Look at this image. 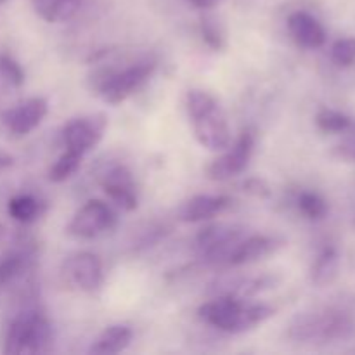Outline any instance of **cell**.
<instances>
[{
    "label": "cell",
    "instance_id": "obj_1",
    "mask_svg": "<svg viewBox=\"0 0 355 355\" xmlns=\"http://www.w3.org/2000/svg\"><path fill=\"white\" fill-rule=\"evenodd\" d=\"M274 314H276V309L270 305L246 304V300L231 297V295H217L214 300L205 302L198 309L201 321L214 326L218 331L231 333V335L255 329Z\"/></svg>",
    "mask_w": 355,
    "mask_h": 355
},
{
    "label": "cell",
    "instance_id": "obj_2",
    "mask_svg": "<svg viewBox=\"0 0 355 355\" xmlns=\"http://www.w3.org/2000/svg\"><path fill=\"white\" fill-rule=\"evenodd\" d=\"M354 333V314L340 307L305 312L288 326V338L297 343H336L349 340Z\"/></svg>",
    "mask_w": 355,
    "mask_h": 355
},
{
    "label": "cell",
    "instance_id": "obj_3",
    "mask_svg": "<svg viewBox=\"0 0 355 355\" xmlns=\"http://www.w3.org/2000/svg\"><path fill=\"white\" fill-rule=\"evenodd\" d=\"M186 106L200 146L208 151H225L232 144L227 116L214 96L203 90H191Z\"/></svg>",
    "mask_w": 355,
    "mask_h": 355
},
{
    "label": "cell",
    "instance_id": "obj_4",
    "mask_svg": "<svg viewBox=\"0 0 355 355\" xmlns=\"http://www.w3.org/2000/svg\"><path fill=\"white\" fill-rule=\"evenodd\" d=\"M54 342V329L49 319L37 311L17 315L9 324L3 340V354H44Z\"/></svg>",
    "mask_w": 355,
    "mask_h": 355
},
{
    "label": "cell",
    "instance_id": "obj_5",
    "mask_svg": "<svg viewBox=\"0 0 355 355\" xmlns=\"http://www.w3.org/2000/svg\"><path fill=\"white\" fill-rule=\"evenodd\" d=\"M155 68L153 61H139L120 71L104 73L103 78L97 80L99 96L107 104H121L151 78Z\"/></svg>",
    "mask_w": 355,
    "mask_h": 355
},
{
    "label": "cell",
    "instance_id": "obj_6",
    "mask_svg": "<svg viewBox=\"0 0 355 355\" xmlns=\"http://www.w3.org/2000/svg\"><path fill=\"white\" fill-rule=\"evenodd\" d=\"M118 215L113 208L101 200H90L80 208L68 224V234L80 239H94L113 231Z\"/></svg>",
    "mask_w": 355,
    "mask_h": 355
},
{
    "label": "cell",
    "instance_id": "obj_7",
    "mask_svg": "<svg viewBox=\"0 0 355 355\" xmlns=\"http://www.w3.org/2000/svg\"><path fill=\"white\" fill-rule=\"evenodd\" d=\"M243 238V229L238 225H208L196 236V246L205 262L227 263L229 255Z\"/></svg>",
    "mask_w": 355,
    "mask_h": 355
},
{
    "label": "cell",
    "instance_id": "obj_8",
    "mask_svg": "<svg viewBox=\"0 0 355 355\" xmlns=\"http://www.w3.org/2000/svg\"><path fill=\"white\" fill-rule=\"evenodd\" d=\"M253 149H255V135L250 130L243 132L234 146H229L224 155L208 165L207 175L211 180H229L236 175H241L248 168Z\"/></svg>",
    "mask_w": 355,
    "mask_h": 355
},
{
    "label": "cell",
    "instance_id": "obj_9",
    "mask_svg": "<svg viewBox=\"0 0 355 355\" xmlns=\"http://www.w3.org/2000/svg\"><path fill=\"white\" fill-rule=\"evenodd\" d=\"M62 277L69 286L85 293H92L101 288L104 281L103 263L99 257L90 252H80L68 257L62 266Z\"/></svg>",
    "mask_w": 355,
    "mask_h": 355
},
{
    "label": "cell",
    "instance_id": "obj_10",
    "mask_svg": "<svg viewBox=\"0 0 355 355\" xmlns=\"http://www.w3.org/2000/svg\"><path fill=\"white\" fill-rule=\"evenodd\" d=\"M104 130H106V120L101 114L75 118L62 130V142L66 149L85 155L99 144Z\"/></svg>",
    "mask_w": 355,
    "mask_h": 355
},
{
    "label": "cell",
    "instance_id": "obj_11",
    "mask_svg": "<svg viewBox=\"0 0 355 355\" xmlns=\"http://www.w3.org/2000/svg\"><path fill=\"white\" fill-rule=\"evenodd\" d=\"M49 104L44 97H31L2 113V123L14 135H28L47 116Z\"/></svg>",
    "mask_w": 355,
    "mask_h": 355
},
{
    "label": "cell",
    "instance_id": "obj_12",
    "mask_svg": "<svg viewBox=\"0 0 355 355\" xmlns=\"http://www.w3.org/2000/svg\"><path fill=\"white\" fill-rule=\"evenodd\" d=\"M103 189L106 196L116 205L118 208L125 211H134L139 207L137 193H135V184L132 179V173L125 166L114 165L106 170L103 175Z\"/></svg>",
    "mask_w": 355,
    "mask_h": 355
},
{
    "label": "cell",
    "instance_id": "obj_13",
    "mask_svg": "<svg viewBox=\"0 0 355 355\" xmlns=\"http://www.w3.org/2000/svg\"><path fill=\"white\" fill-rule=\"evenodd\" d=\"M281 246H283V239L274 238V236L253 234L250 238H241L229 255L227 266L241 267L259 262L277 252V248Z\"/></svg>",
    "mask_w": 355,
    "mask_h": 355
},
{
    "label": "cell",
    "instance_id": "obj_14",
    "mask_svg": "<svg viewBox=\"0 0 355 355\" xmlns=\"http://www.w3.org/2000/svg\"><path fill=\"white\" fill-rule=\"evenodd\" d=\"M288 31L300 47L311 49V51L321 49L326 44V38H328L321 21L312 16V14L305 12V10H297V12L290 14V17H288Z\"/></svg>",
    "mask_w": 355,
    "mask_h": 355
},
{
    "label": "cell",
    "instance_id": "obj_15",
    "mask_svg": "<svg viewBox=\"0 0 355 355\" xmlns=\"http://www.w3.org/2000/svg\"><path fill=\"white\" fill-rule=\"evenodd\" d=\"M232 205V198L218 194V196H211V194H200L187 201L180 210V220L191 222H205L210 218L217 217V215L224 214L229 207Z\"/></svg>",
    "mask_w": 355,
    "mask_h": 355
},
{
    "label": "cell",
    "instance_id": "obj_16",
    "mask_svg": "<svg viewBox=\"0 0 355 355\" xmlns=\"http://www.w3.org/2000/svg\"><path fill=\"white\" fill-rule=\"evenodd\" d=\"M134 340V331L125 324H114L104 329L99 338L89 349L90 354L96 355H114L128 349Z\"/></svg>",
    "mask_w": 355,
    "mask_h": 355
},
{
    "label": "cell",
    "instance_id": "obj_17",
    "mask_svg": "<svg viewBox=\"0 0 355 355\" xmlns=\"http://www.w3.org/2000/svg\"><path fill=\"white\" fill-rule=\"evenodd\" d=\"M340 267V255L335 246L328 245L319 252L311 269V281L314 286L326 288L336 279Z\"/></svg>",
    "mask_w": 355,
    "mask_h": 355
},
{
    "label": "cell",
    "instance_id": "obj_18",
    "mask_svg": "<svg viewBox=\"0 0 355 355\" xmlns=\"http://www.w3.org/2000/svg\"><path fill=\"white\" fill-rule=\"evenodd\" d=\"M82 0H35V9L47 23H64L78 12Z\"/></svg>",
    "mask_w": 355,
    "mask_h": 355
},
{
    "label": "cell",
    "instance_id": "obj_19",
    "mask_svg": "<svg viewBox=\"0 0 355 355\" xmlns=\"http://www.w3.org/2000/svg\"><path fill=\"white\" fill-rule=\"evenodd\" d=\"M315 125L324 134H355V116L329 107H322L315 114Z\"/></svg>",
    "mask_w": 355,
    "mask_h": 355
},
{
    "label": "cell",
    "instance_id": "obj_20",
    "mask_svg": "<svg viewBox=\"0 0 355 355\" xmlns=\"http://www.w3.org/2000/svg\"><path fill=\"white\" fill-rule=\"evenodd\" d=\"M7 211L16 222L30 224L40 217L42 203L30 194H19V196L10 198L9 203H7Z\"/></svg>",
    "mask_w": 355,
    "mask_h": 355
},
{
    "label": "cell",
    "instance_id": "obj_21",
    "mask_svg": "<svg viewBox=\"0 0 355 355\" xmlns=\"http://www.w3.org/2000/svg\"><path fill=\"white\" fill-rule=\"evenodd\" d=\"M298 211L304 215L307 220L319 222L324 220L329 214V205L324 198L315 191H304L297 198Z\"/></svg>",
    "mask_w": 355,
    "mask_h": 355
},
{
    "label": "cell",
    "instance_id": "obj_22",
    "mask_svg": "<svg viewBox=\"0 0 355 355\" xmlns=\"http://www.w3.org/2000/svg\"><path fill=\"white\" fill-rule=\"evenodd\" d=\"M83 155L82 153L71 151V149H66L61 156L58 158V162L51 166L49 170V180L51 182H64L66 179L73 175L76 170L82 165Z\"/></svg>",
    "mask_w": 355,
    "mask_h": 355
},
{
    "label": "cell",
    "instance_id": "obj_23",
    "mask_svg": "<svg viewBox=\"0 0 355 355\" xmlns=\"http://www.w3.org/2000/svg\"><path fill=\"white\" fill-rule=\"evenodd\" d=\"M28 253L16 252L7 255L0 262V288H6L7 284L14 283L21 274L24 272L28 266Z\"/></svg>",
    "mask_w": 355,
    "mask_h": 355
},
{
    "label": "cell",
    "instance_id": "obj_24",
    "mask_svg": "<svg viewBox=\"0 0 355 355\" xmlns=\"http://www.w3.org/2000/svg\"><path fill=\"white\" fill-rule=\"evenodd\" d=\"M331 61L338 68H350L355 64V37H343L333 44Z\"/></svg>",
    "mask_w": 355,
    "mask_h": 355
},
{
    "label": "cell",
    "instance_id": "obj_25",
    "mask_svg": "<svg viewBox=\"0 0 355 355\" xmlns=\"http://www.w3.org/2000/svg\"><path fill=\"white\" fill-rule=\"evenodd\" d=\"M200 31L205 44H207L208 47L214 49V51H224L225 33L224 30H222L220 24H218L217 19H214V17H203Z\"/></svg>",
    "mask_w": 355,
    "mask_h": 355
},
{
    "label": "cell",
    "instance_id": "obj_26",
    "mask_svg": "<svg viewBox=\"0 0 355 355\" xmlns=\"http://www.w3.org/2000/svg\"><path fill=\"white\" fill-rule=\"evenodd\" d=\"M0 73L3 78L14 87H21L24 83V71L10 55H0Z\"/></svg>",
    "mask_w": 355,
    "mask_h": 355
},
{
    "label": "cell",
    "instance_id": "obj_27",
    "mask_svg": "<svg viewBox=\"0 0 355 355\" xmlns=\"http://www.w3.org/2000/svg\"><path fill=\"white\" fill-rule=\"evenodd\" d=\"M333 156L338 159H343V162L355 163V134H349V137L338 142L333 148Z\"/></svg>",
    "mask_w": 355,
    "mask_h": 355
},
{
    "label": "cell",
    "instance_id": "obj_28",
    "mask_svg": "<svg viewBox=\"0 0 355 355\" xmlns=\"http://www.w3.org/2000/svg\"><path fill=\"white\" fill-rule=\"evenodd\" d=\"M243 189H245V193L252 194V196H257V198H269L270 196V189H269V186H267L266 180L257 179V177L245 180V182H243Z\"/></svg>",
    "mask_w": 355,
    "mask_h": 355
},
{
    "label": "cell",
    "instance_id": "obj_29",
    "mask_svg": "<svg viewBox=\"0 0 355 355\" xmlns=\"http://www.w3.org/2000/svg\"><path fill=\"white\" fill-rule=\"evenodd\" d=\"M224 2V0H191V3H193L196 9H214V7L220 6V3Z\"/></svg>",
    "mask_w": 355,
    "mask_h": 355
},
{
    "label": "cell",
    "instance_id": "obj_30",
    "mask_svg": "<svg viewBox=\"0 0 355 355\" xmlns=\"http://www.w3.org/2000/svg\"><path fill=\"white\" fill-rule=\"evenodd\" d=\"M12 163L14 159L10 158V156L2 155V153H0V172H2V170H7L9 166H12Z\"/></svg>",
    "mask_w": 355,
    "mask_h": 355
},
{
    "label": "cell",
    "instance_id": "obj_31",
    "mask_svg": "<svg viewBox=\"0 0 355 355\" xmlns=\"http://www.w3.org/2000/svg\"><path fill=\"white\" fill-rule=\"evenodd\" d=\"M3 232H6V231H3V227H2V225H0V239L3 238Z\"/></svg>",
    "mask_w": 355,
    "mask_h": 355
},
{
    "label": "cell",
    "instance_id": "obj_32",
    "mask_svg": "<svg viewBox=\"0 0 355 355\" xmlns=\"http://www.w3.org/2000/svg\"><path fill=\"white\" fill-rule=\"evenodd\" d=\"M3 2V0H0V3H2Z\"/></svg>",
    "mask_w": 355,
    "mask_h": 355
}]
</instances>
